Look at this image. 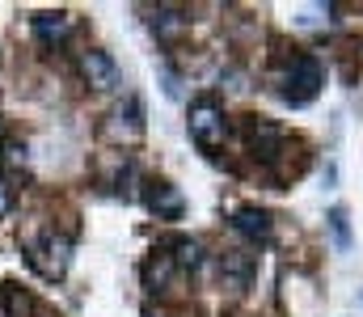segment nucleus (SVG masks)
Instances as JSON below:
<instances>
[{"mask_svg":"<svg viewBox=\"0 0 363 317\" xmlns=\"http://www.w3.org/2000/svg\"><path fill=\"white\" fill-rule=\"evenodd\" d=\"M21 254H26V262H30L43 279H64V271H68V262H72V241L60 237L55 228H43V233H30V237L21 241Z\"/></svg>","mask_w":363,"mask_h":317,"instance_id":"nucleus-1","label":"nucleus"},{"mask_svg":"<svg viewBox=\"0 0 363 317\" xmlns=\"http://www.w3.org/2000/svg\"><path fill=\"white\" fill-rule=\"evenodd\" d=\"M190 140L203 148V152H216V148H224V140H228V114H224V106L216 102V98H199V102H190Z\"/></svg>","mask_w":363,"mask_h":317,"instance_id":"nucleus-2","label":"nucleus"},{"mask_svg":"<svg viewBox=\"0 0 363 317\" xmlns=\"http://www.w3.org/2000/svg\"><path fill=\"white\" fill-rule=\"evenodd\" d=\"M321 60L317 55H296L291 64H287V77H283V98L291 106H308L317 98V89H321Z\"/></svg>","mask_w":363,"mask_h":317,"instance_id":"nucleus-3","label":"nucleus"},{"mask_svg":"<svg viewBox=\"0 0 363 317\" xmlns=\"http://www.w3.org/2000/svg\"><path fill=\"white\" fill-rule=\"evenodd\" d=\"M245 135H250V152L258 161H267V165L287 152V131L279 123H271V118H250L245 123Z\"/></svg>","mask_w":363,"mask_h":317,"instance_id":"nucleus-4","label":"nucleus"},{"mask_svg":"<svg viewBox=\"0 0 363 317\" xmlns=\"http://www.w3.org/2000/svg\"><path fill=\"white\" fill-rule=\"evenodd\" d=\"M106 135H110L114 144H135V140L144 135V106H140V98H127L123 106L110 110Z\"/></svg>","mask_w":363,"mask_h":317,"instance_id":"nucleus-5","label":"nucleus"},{"mask_svg":"<svg viewBox=\"0 0 363 317\" xmlns=\"http://www.w3.org/2000/svg\"><path fill=\"white\" fill-rule=\"evenodd\" d=\"M30 26H34V38H38L47 51H55V47H64L68 34H72V13H34Z\"/></svg>","mask_w":363,"mask_h":317,"instance_id":"nucleus-6","label":"nucleus"},{"mask_svg":"<svg viewBox=\"0 0 363 317\" xmlns=\"http://www.w3.org/2000/svg\"><path fill=\"white\" fill-rule=\"evenodd\" d=\"M81 72H85V81H89L93 89H114L118 85V64L106 51H97V47L81 51Z\"/></svg>","mask_w":363,"mask_h":317,"instance_id":"nucleus-7","label":"nucleus"},{"mask_svg":"<svg viewBox=\"0 0 363 317\" xmlns=\"http://www.w3.org/2000/svg\"><path fill=\"white\" fill-rule=\"evenodd\" d=\"M233 228L241 237H250V241H271V233H274L271 211H262V208H237L233 211Z\"/></svg>","mask_w":363,"mask_h":317,"instance_id":"nucleus-8","label":"nucleus"},{"mask_svg":"<svg viewBox=\"0 0 363 317\" xmlns=\"http://www.w3.org/2000/svg\"><path fill=\"white\" fill-rule=\"evenodd\" d=\"M144 199H148V208L157 211L161 220H178L182 216V195L169 187V182H148Z\"/></svg>","mask_w":363,"mask_h":317,"instance_id":"nucleus-9","label":"nucleus"},{"mask_svg":"<svg viewBox=\"0 0 363 317\" xmlns=\"http://www.w3.org/2000/svg\"><path fill=\"white\" fill-rule=\"evenodd\" d=\"M0 313L4 317H34L38 313V305H34V296H30L26 288H17V284H0Z\"/></svg>","mask_w":363,"mask_h":317,"instance_id":"nucleus-10","label":"nucleus"},{"mask_svg":"<svg viewBox=\"0 0 363 317\" xmlns=\"http://www.w3.org/2000/svg\"><path fill=\"white\" fill-rule=\"evenodd\" d=\"M182 30H186V13H182V9H169V4L152 9V34H157V38L174 43Z\"/></svg>","mask_w":363,"mask_h":317,"instance_id":"nucleus-11","label":"nucleus"},{"mask_svg":"<svg viewBox=\"0 0 363 317\" xmlns=\"http://www.w3.org/2000/svg\"><path fill=\"white\" fill-rule=\"evenodd\" d=\"M178 271V262L169 258V254H157V258H148L144 262V284H148V292H161L165 284H169V275Z\"/></svg>","mask_w":363,"mask_h":317,"instance_id":"nucleus-12","label":"nucleus"},{"mask_svg":"<svg viewBox=\"0 0 363 317\" xmlns=\"http://www.w3.org/2000/svg\"><path fill=\"white\" fill-rule=\"evenodd\" d=\"M169 258L178 262V271H194L199 262H203V245L194 241V237H178V241H169Z\"/></svg>","mask_w":363,"mask_h":317,"instance_id":"nucleus-13","label":"nucleus"},{"mask_svg":"<svg viewBox=\"0 0 363 317\" xmlns=\"http://www.w3.org/2000/svg\"><path fill=\"white\" fill-rule=\"evenodd\" d=\"M330 228H334V241H338V250H351V228H347V211H342V208L330 211Z\"/></svg>","mask_w":363,"mask_h":317,"instance_id":"nucleus-14","label":"nucleus"},{"mask_svg":"<svg viewBox=\"0 0 363 317\" xmlns=\"http://www.w3.org/2000/svg\"><path fill=\"white\" fill-rule=\"evenodd\" d=\"M9 208H13V187H9V178L0 174V220L9 216Z\"/></svg>","mask_w":363,"mask_h":317,"instance_id":"nucleus-15","label":"nucleus"},{"mask_svg":"<svg viewBox=\"0 0 363 317\" xmlns=\"http://www.w3.org/2000/svg\"><path fill=\"white\" fill-rule=\"evenodd\" d=\"M4 161H26V144H4Z\"/></svg>","mask_w":363,"mask_h":317,"instance_id":"nucleus-16","label":"nucleus"}]
</instances>
